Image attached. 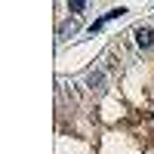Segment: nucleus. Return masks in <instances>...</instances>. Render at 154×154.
Returning a JSON list of instances; mask_svg holds the SVG:
<instances>
[{
    "label": "nucleus",
    "mask_w": 154,
    "mask_h": 154,
    "mask_svg": "<svg viewBox=\"0 0 154 154\" xmlns=\"http://www.w3.org/2000/svg\"><path fill=\"white\" fill-rule=\"evenodd\" d=\"M136 43L145 46V49L154 46V31H151V28H139V31H136Z\"/></svg>",
    "instance_id": "nucleus-1"
},
{
    "label": "nucleus",
    "mask_w": 154,
    "mask_h": 154,
    "mask_svg": "<svg viewBox=\"0 0 154 154\" xmlns=\"http://www.w3.org/2000/svg\"><path fill=\"white\" fill-rule=\"evenodd\" d=\"M102 80H105V74H102V71H93V74H89V86H102Z\"/></svg>",
    "instance_id": "nucleus-2"
},
{
    "label": "nucleus",
    "mask_w": 154,
    "mask_h": 154,
    "mask_svg": "<svg viewBox=\"0 0 154 154\" xmlns=\"http://www.w3.org/2000/svg\"><path fill=\"white\" fill-rule=\"evenodd\" d=\"M68 9H71V12H83V9H86V3H80V0H71Z\"/></svg>",
    "instance_id": "nucleus-3"
}]
</instances>
